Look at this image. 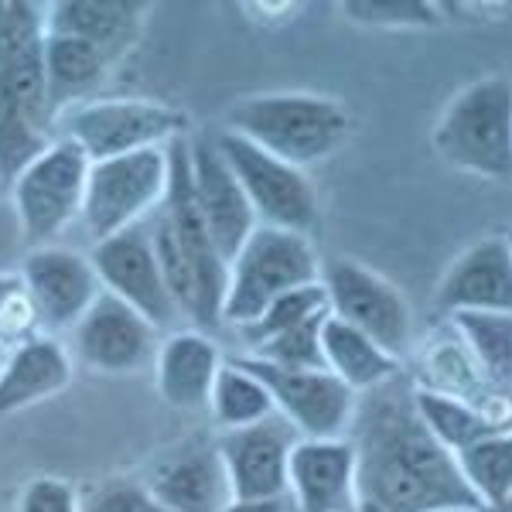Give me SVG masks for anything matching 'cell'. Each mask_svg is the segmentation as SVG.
Returning a JSON list of instances; mask_svg holds the SVG:
<instances>
[{
    "instance_id": "39",
    "label": "cell",
    "mask_w": 512,
    "mask_h": 512,
    "mask_svg": "<svg viewBox=\"0 0 512 512\" xmlns=\"http://www.w3.org/2000/svg\"><path fill=\"white\" fill-rule=\"evenodd\" d=\"M482 512H485V509H482ZM502 512H509V509H502Z\"/></svg>"
},
{
    "instance_id": "38",
    "label": "cell",
    "mask_w": 512,
    "mask_h": 512,
    "mask_svg": "<svg viewBox=\"0 0 512 512\" xmlns=\"http://www.w3.org/2000/svg\"><path fill=\"white\" fill-rule=\"evenodd\" d=\"M4 355H7V349H4V345H0V366H4Z\"/></svg>"
},
{
    "instance_id": "1",
    "label": "cell",
    "mask_w": 512,
    "mask_h": 512,
    "mask_svg": "<svg viewBox=\"0 0 512 512\" xmlns=\"http://www.w3.org/2000/svg\"><path fill=\"white\" fill-rule=\"evenodd\" d=\"M355 451V512H434L475 506L454 465L414 407L403 373L362 393L349 427Z\"/></svg>"
},
{
    "instance_id": "13",
    "label": "cell",
    "mask_w": 512,
    "mask_h": 512,
    "mask_svg": "<svg viewBox=\"0 0 512 512\" xmlns=\"http://www.w3.org/2000/svg\"><path fill=\"white\" fill-rule=\"evenodd\" d=\"M164 512H222L233 502L216 437L192 434L137 475Z\"/></svg>"
},
{
    "instance_id": "19",
    "label": "cell",
    "mask_w": 512,
    "mask_h": 512,
    "mask_svg": "<svg viewBox=\"0 0 512 512\" xmlns=\"http://www.w3.org/2000/svg\"><path fill=\"white\" fill-rule=\"evenodd\" d=\"M226 362L219 342L198 328H178L161 338L154 355V383L168 407L175 410H205L216 376Z\"/></svg>"
},
{
    "instance_id": "4",
    "label": "cell",
    "mask_w": 512,
    "mask_h": 512,
    "mask_svg": "<svg viewBox=\"0 0 512 512\" xmlns=\"http://www.w3.org/2000/svg\"><path fill=\"white\" fill-rule=\"evenodd\" d=\"M321 260L308 236L287 233L274 226H256L250 239L226 267V294H222V325H250L297 287L318 284Z\"/></svg>"
},
{
    "instance_id": "15",
    "label": "cell",
    "mask_w": 512,
    "mask_h": 512,
    "mask_svg": "<svg viewBox=\"0 0 512 512\" xmlns=\"http://www.w3.org/2000/svg\"><path fill=\"white\" fill-rule=\"evenodd\" d=\"M301 441L297 431L280 414L239 431H219L216 448L226 468L233 499H274L287 495V465L291 451Z\"/></svg>"
},
{
    "instance_id": "35",
    "label": "cell",
    "mask_w": 512,
    "mask_h": 512,
    "mask_svg": "<svg viewBox=\"0 0 512 512\" xmlns=\"http://www.w3.org/2000/svg\"><path fill=\"white\" fill-rule=\"evenodd\" d=\"M24 253H28V243L21 236L18 216L11 209V198L0 188V270H18Z\"/></svg>"
},
{
    "instance_id": "22",
    "label": "cell",
    "mask_w": 512,
    "mask_h": 512,
    "mask_svg": "<svg viewBox=\"0 0 512 512\" xmlns=\"http://www.w3.org/2000/svg\"><path fill=\"white\" fill-rule=\"evenodd\" d=\"M147 21L144 4H120V0H65L45 7V31L89 41L117 65L137 45Z\"/></svg>"
},
{
    "instance_id": "8",
    "label": "cell",
    "mask_w": 512,
    "mask_h": 512,
    "mask_svg": "<svg viewBox=\"0 0 512 512\" xmlns=\"http://www.w3.org/2000/svg\"><path fill=\"white\" fill-rule=\"evenodd\" d=\"M212 140H216L226 168L233 171V178L243 188L256 222L311 239L321 219V205L308 171L277 161L274 154L260 151L250 140L229 134V130H216Z\"/></svg>"
},
{
    "instance_id": "23",
    "label": "cell",
    "mask_w": 512,
    "mask_h": 512,
    "mask_svg": "<svg viewBox=\"0 0 512 512\" xmlns=\"http://www.w3.org/2000/svg\"><path fill=\"white\" fill-rule=\"evenodd\" d=\"M41 62H45L48 99L55 106V117L86 99H96V89L113 72V62L96 45L69 35H52V31H45Z\"/></svg>"
},
{
    "instance_id": "9",
    "label": "cell",
    "mask_w": 512,
    "mask_h": 512,
    "mask_svg": "<svg viewBox=\"0 0 512 512\" xmlns=\"http://www.w3.org/2000/svg\"><path fill=\"white\" fill-rule=\"evenodd\" d=\"M164 192H168V147L93 161L79 216L89 246L144 222L161 205Z\"/></svg>"
},
{
    "instance_id": "10",
    "label": "cell",
    "mask_w": 512,
    "mask_h": 512,
    "mask_svg": "<svg viewBox=\"0 0 512 512\" xmlns=\"http://www.w3.org/2000/svg\"><path fill=\"white\" fill-rule=\"evenodd\" d=\"M89 263L99 277V287L140 311L158 332L188 328L161 277L158 256L147 236V219L89 246Z\"/></svg>"
},
{
    "instance_id": "24",
    "label": "cell",
    "mask_w": 512,
    "mask_h": 512,
    "mask_svg": "<svg viewBox=\"0 0 512 512\" xmlns=\"http://www.w3.org/2000/svg\"><path fill=\"white\" fill-rule=\"evenodd\" d=\"M321 359L325 373H332L338 383L349 386L355 396L376 390L403 373V362L386 355L373 338L355 332L345 321L325 315L321 321Z\"/></svg>"
},
{
    "instance_id": "33",
    "label": "cell",
    "mask_w": 512,
    "mask_h": 512,
    "mask_svg": "<svg viewBox=\"0 0 512 512\" xmlns=\"http://www.w3.org/2000/svg\"><path fill=\"white\" fill-rule=\"evenodd\" d=\"M79 512H164L137 475H110L79 492Z\"/></svg>"
},
{
    "instance_id": "34",
    "label": "cell",
    "mask_w": 512,
    "mask_h": 512,
    "mask_svg": "<svg viewBox=\"0 0 512 512\" xmlns=\"http://www.w3.org/2000/svg\"><path fill=\"white\" fill-rule=\"evenodd\" d=\"M18 512H79V489L62 478H35L21 492Z\"/></svg>"
},
{
    "instance_id": "6",
    "label": "cell",
    "mask_w": 512,
    "mask_h": 512,
    "mask_svg": "<svg viewBox=\"0 0 512 512\" xmlns=\"http://www.w3.org/2000/svg\"><path fill=\"white\" fill-rule=\"evenodd\" d=\"M89 158L72 140L55 137L18 178L7 185V198L18 216L28 250L59 243L82 216Z\"/></svg>"
},
{
    "instance_id": "5",
    "label": "cell",
    "mask_w": 512,
    "mask_h": 512,
    "mask_svg": "<svg viewBox=\"0 0 512 512\" xmlns=\"http://www.w3.org/2000/svg\"><path fill=\"white\" fill-rule=\"evenodd\" d=\"M55 137L72 140L93 164L137 151H164L178 137H188V117L154 99L96 96L59 113Z\"/></svg>"
},
{
    "instance_id": "20",
    "label": "cell",
    "mask_w": 512,
    "mask_h": 512,
    "mask_svg": "<svg viewBox=\"0 0 512 512\" xmlns=\"http://www.w3.org/2000/svg\"><path fill=\"white\" fill-rule=\"evenodd\" d=\"M76 362L62 338L35 335L14 345L0 366V417L21 414V410L59 396L72 383Z\"/></svg>"
},
{
    "instance_id": "31",
    "label": "cell",
    "mask_w": 512,
    "mask_h": 512,
    "mask_svg": "<svg viewBox=\"0 0 512 512\" xmlns=\"http://www.w3.org/2000/svg\"><path fill=\"white\" fill-rule=\"evenodd\" d=\"M41 332L38 311L31 304V294L24 287L18 270H0V345L14 349V345L28 342Z\"/></svg>"
},
{
    "instance_id": "12",
    "label": "cell",
    "mask_w": 512,
    "mask_h": 512,
    "mask_svg": "<svg viewBox=\"0 0 512 512\" xmlns=\"http://www.w3.org/2000/svg\"><path fill=\"white\" fill-rule=\"evenodd\" d=\"M161 332L113 294H99L69 332L72 362L103 376H130L154 366Z\"/></svg>"
},
{
    "instance_id": "25",
    "label": "cell",
    "mask_w": 512,
    "mask_h": 512,
    "mask_svg": "<svg viewBox=\"0 0 512 512\" xmlns=\"http://www.w3.org/2000/svg\"><path fill=\"white\" fill-rule=\"evenodd\" d=\"M451 332L472 355L495 390L512 386V311H461L451 315Z\"/></svg>"
},
{
    "instance_id": "11",
    "label": "cell",
    "mask_w": 512,
    "mask_h": 512,
    "mask_svg": "<svg viewBox=\"0 0 512 512\" xmlns=\"http://www.w3.org/2000/svg\"><path fill=\"white\" fill-rule=\"evenodd\" d=\"M250 373L267 386L274 414L294 427L301 441H338L349 434L355 417V396L325 369H277L239 355Z\"/></svg>"
},
{
    "instance_id": "3",
    "label": "cell",
    "mask_w": 512,
    "mask_h": 512,
    "mask_svg": "<svg viewBox=\"0 0 512 512\" xmlns=\"http://www.w3.org/2000/svg\"><path fill=\"white\" fill-rule=\"evenodd\" d=\"M431 144L454 171L506 181L512 175V86L495 72L468 82L431 130Z\"/></svg>"
},
{
    "instance_id": "7",
    "label": "cell",
    "mask_w": 512,
    "mask_h": 512,
    "mask_svg": "<svg viewBox=\"0 0 512 512\" xmlns=\"http://www.w3.org/2000/svg\"><path fill=\"white\" fill-rule=\"evenodd\" d=\"M318 284L325 291L328 315L373 338L386 355L403 362L414 342V311L393 280L352 256H328L321 260Z\"/></svg>"
},
{
    "instance_id": "29",
    "label": "cell",
    "mask_w": 512,
    "mask_h": 512,
    "mask_svg": "<svg viewBox=\"0 0 512 512\" xmlns=\"http://www.w3.org/2000/svg\"><path fill=\"white\" fill-rule=\"evenodd\" d=\"M325 315H328L325 291H321V284H308V287H297V291L277 297L260 318L236 328V335H239V342H243L246 355H250L253 349H260L263 342H270V338L294 332V328H301V325H311V321H318Z\"/></svg>"
},
{
    "instance_id": "37",
    "label": "cell",
    "mask_w": 512,
    "mask_h": 512,
    "mask_svg": "<svg viewBox=\"0 0 512 512\" xmlns=\"http://www.w3.org/2000/svg\"><path fill=\"white\" fill-rule=\"evenodd\" d=\"M434 512H482V509H475V506H451V509H434Z\"/></svg>"
},
{
    "instance_id": "2",
    "label": "cell",
    "mask_w": 512,
    "mask_h": 512,
    "mask_svg": "<svg viewBox=\"0 0 512 512\" xmlns=\"http://www.w3.org/2000/svg\"><path fill=\"white\" fill-rule=\"evenodd\" d=\"M222 130L304 171L352 137V113L342 99L321 93H253L229 106Z\"/></svg>"
},
{
    "instance_id": "21",
    "label": "cell",
    "mask_w": 512,
    "mask_h": 512,
    "mask_svg": "<svg viewBox=\"0 0 512 512\" xmlns=\"http://www.w3.org/2000/svg\"><path fill=\"white\" fill-rule=\"evenodd\" d=\"M420 390H431L451 400H461L468 407L482 410L485 417H492L495 424H512L509 420V393L495 390L489 379L482 376V369L472 362V355L465 352V345L458 342V335L448 332L441 338H431L420 352L417 376L410 379Z\"/></svg>"
},
{
    "instance_id": "27",
    "label": "cell",
    "mask_w": 512,
    "mask_h": 512,
    "mask_svg": "<svg viewBox=\"0 0 512 512\" xmlns=\"http://www.w3.org/2000/svg\"><path fill=\"white\" fill-rule=\"evenodd\" d=\"M205 410H209L222 431H239V427H253L274 414V400H270L267 386H263L243 362L226 359L216 376V386H212L209 407Z\"/></svg>"
},
{
    "instance_id": "17",
    "label": "cell",
    "mask_w": 512,
    "mask_h": 512,
    "mask_svg": "<svg viewBox=\"0 0 512 512\" xmlns=\"http://www.w3.org/2000/svg\"><path fill=\"white\" fill-rule=\"evenodd\" d=\"M441 315L512 311V243L506 233L482 236L444 270L434 294Z\"/></svg>"
},
{
    "instance_id": "36",
    "label": "cell",
    "mask_w": 512,
    "mask_h": 512,
    "mask_svg": "<svg viewBox=\"0 0 512 512\" xmlns=\"http://www.w3.org/2000/svg\"><path fill=\"white\" fill-rule=\"evenodd\" d=\"M222 512H297L291 495H274V499H233Z\"/></svg>"
},
{
    "instance_id": "26",
    "label": "cell",
    "mask_w": 512,
    "mask_h": 512,
    "mask_svg": "<svg viewBox=\"0 0 512 512\" xmlns=\"http://www.w3.org/2000/svg\"><path fill=\"white\" fill-rule=\"evenodd\" d=\"M454 465H458L461 482L472 492L478 509H485V512L509 509V492H512V434L509 431L489 434V437H482V441L461 448L454 454Z\"/></svg>"
},
{
    "instance_id": "32",
    "label": "cell",
    "mask_w": 512,
    "mask_h": 512,
    "mask_svg": "<svg viewBox=\"0 0 512 512\" xmlns=\"http://www.w3.org/2000/svg\"><path fill=\"white\" fill-rule=\"evenodd\" d=\"M321 321L325 318L270 338V342L253 349L246 359L267 362V366L277 369H325V359H321Z\"/></svg>"
},
{
    "instance_id": "30",
    "label": "cell",
    "mask_w": 512,
    "mask_h": 512,
    "mask_svg": "<svg viewBox=\"0 0 512 512\" xmlns=\"http://www.w3.org/2000/svg\"><path fill=\"white\" fill-rule=\"evenodd\" d=\"M342 18L359 28H390V31H420L434 28L441 11L424 0H349L342 4Z\"/></svg>"
},
{
    "instance_id": "18",
    "label": "cell",
    "mask_w": 512,
    "mask_h": 512,
    "mask_svg": "<svg viewBox=\"0 0 512 512\" xmlns=\"http://www.w3.org/2000/svg\"><path fill=\"white\" fill-rule=\"evenodd\" d=\"M287 495L297 512H355V451L349 437L297 441L287 465Z\"/></svg>"
},
{
    "instance_id": "16",
    "label": "cell",
    "mask_w": 512,
    "mask_h": 512,
    "mask_svg": "<svg viewBox=\"0 0 512 512\" xmlns=\"http://www.w3.org/2000/svg\"><path fill=\"white\" fill-rule=\"evenodd\" d=\"M188 164H192V192L198 216H202L212 243H216L219 256L229 267V260L239 253V246L250 239V233L260 222H256L233 171L222 161L212 134L188 137Z\"/></svg>"
},
{
    "instance_id": "28",
    "label": "cell",
    "mask_w": 512,
    "mask_h": 512,
    "mask_svg": "<svg viewBox=\"0 0 512 512\" xmlns=\"http://www.w3.org/2000/svg\"><path fill=\"white\" fill-rule=\"evenodd\" d=\"M414 407L434 441L451 454H458L461 448H468V444L482 441L489 434L509 431V424H495L482 410L468 407L461 400H451V396L420 390V386H414Z\"/></svg>"
},
{
    "instance_id": "14",
    "label": "cell",
    "mask_w": 512,
    "mask_h": 512,
    "mask_svg": "<svg viewBox=\"0 0 512 512\" xmlns=\"http://www.w3.org/2000/svg\"><path fill=\"white\" fill-rule=\"evenodd\" d=\"M18 274L38 311L41 332L55 338H59V332H72V325L86 315L89 304L103 294L89 253H79L62 243L28 250Z\"/></svg>"
}]
</instances>
